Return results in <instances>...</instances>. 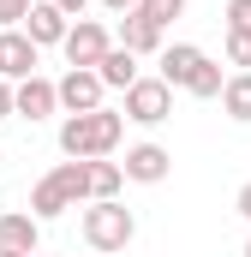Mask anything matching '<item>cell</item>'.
I'll use <instances>...</instances> for the list:
<instances>
[{"label": "cell", "instance_id": "6da1fadb", "mask_svg": "<svg viewBox=\"0 0 251 257\" xmlns=\"http://www.w3.org/2000/svg\"><path fill=\"white\" fill-rule=\"evenodd\" d=\"M120 138H126V114H114V108H90V114H66L60 150H66V162H96V156H114Z\"/></svg>", "mask_w": 251, "mask_h": 257}, {"label": "cell", "instance_id": "7a4b0ae2", "mask_svg": "<svg viewBox=\"0 0 251 257\" xmlns=\"http://www.w3.org/2000/svg\"><path fill=\"white\" fill-rule=\"evenodd\" d=\"M156 78H162L168 90L203 96V102H209V96H221V84H227V78H221V66L209 60L197 42H174V48H162V72H156Z\"/></svg>", "mask_w": 251, "mask_h": 257}, {"label": "cell", "instance_id": "3957f363", "mask_svg": "<svg viewBox=\"0 0 251 257\" xmlns=\"http://www.w3.org/2000/svg\"><path fill=\"white\" fill-rule=\"evenodd\" d=\"M78 203H90L84 162H60L54 174L36 180V192H30V215H36V221H60L66 209H78Z\"/></svg>", "mask_w": 251, "mask_h": 257}, {"label": "cell", "instance_id": "277c9868", "mask_svg": "<svg viewBox=\"0 0 251 257\" xmlns=\"http://www.w3.org/2000/svg\"><path fill=\"white\" fill-rule=\"evenodd\" d=\"M132 239H138V215L126 209L120 197H102V203L84 209V245H90V251L108 257V251H126Z\"/></svg>", "mask_w": 251, "mask_h": 257}, {"label": "cell", "instance_id": "5b68a950", "mask_svg": "<svg viewBox=\"0 0 251 257\" xmlns=\"http://www.w3.org/2000/svg\"><path fill=\"white\" fill-rule=\"evenodd\" d=\"M168 114H174V90H168L162 78L126 84V120H132V126H162Z\"/></svg>", "mask_w": 251, "mask_h": 257}, {"label": "cell", "instance_id": "8992f818", "mask_svg": "<svg viewBox=\"0 0 251 257\" xmlns=\"http://www.w3.org/2000/svg\"><path fill=\"white\" fill-rule=\"evenodd\" d=\"M60 48H66V60L78 66V72H96V60L114 48V36L96 24V18H78V24H66V36H60Z\"/></svg>", "mask_w": 251, "mask_h": 257}, {"label": "cell", "instance_id": "52a82bcc", "mask_svg": "<svg viewBox=\"0 0 251 257\" xmlns=\"http://www.w3.org/2000/svg\"><path fill=\"white\" fill-rule=\"evenodd\" d=\"M36 60H42V48H36L24 30H0V78H6V84L36 78Z\"/></svg>", "mask_w": 251, "mask_h": 257}, {"label": "cell", "instance_id": "ba28073f", "mask_svg": "<svg viewBox=\"0 0 251 257\" xmlns=\"http://www.w3.org/2000/svg\"><path fill=\"white\" fill-rule=\"evenodd\" d=\"M168 168H174V156H168L162 144H132L126 162H120V174H126V180H138V186H162Z\"/></svg>", "mask_w": 251, "mask_h": 257}, {"label": "cell", "instance_id": "9c48e42d", "mask_svg": "<svg viewBox=\"0 0 251 257\" xmlns=\"http://www.w3.org/2000/svg\"><path fill=\"white\" fill-rule=\"evenodd\" d=\"M54 102H60L66 114H90V108H102V78L96 72H66L60 84H54Z\"/></svg>", "mask_w": 251, "mask_h": 257}, {"label": "cell", "instance_id": "30bf717a", "mask_svg": "<svg viewBox=\"0 0 251 257\" xmlns=\"http://www.w3.org/2000/svg\"><path fill=\"white\" fill-rule=\"evenodd\" d=\"M36 48H60V36H66V12L54 6V0H30V12H24V24H18Z\"/></svg>", "mask_w": 251, "mask_h": 257}, {"label": "cell", "instance_id": "8fae6325", "mask_svg": "<svg viewBox=\"0 0 251 257\" xmlns=\"http://www.w3.org/2000/svg\"><path fill=\"white\" fill-rule=\"evenodd\" d=\"M54 108H60V102H54V84H48V78H24V84H12V114H18V120L36 126V120H48Z\"/></svg>", "mask_w": 251, "mask_h": 257}, {"label": "cell", "instance_id": "7c38bea8", "mask_svg": "<svg viewBox=\"0 0 251 257\" xmlns=\"http://www.w3.org/2000/svg\"><path fill=\"white\" fill-rule=\"evenodd\" d=\"M42 245V221L30 209H6L0 215V251H36Z\"/></svg>", "mask_w": 251, "mask_h": 257}, {"label": "cell", "instance_id": "4fadbf2b", "mask_svg": "<svg viewBox=\"0 0 251 257\" xmlns=\"http://www.w3.org/2000/svg\"><path fill=\"white\" fill-rule=\"evenodd\" d=\"M120 48L126 54H156V48H162V24H150L138 6L120 12Z\"/></svg>", "mask_w": 251, "mask_h": 257}, {"label": "cell", "instance_id": "5bb4252c", "mask_svg": "<svg viewBox=\"0 0 251 257\" xmlns=\"http://www.w3.org/2000/svg\"><path fill=\"white\" fill-rule=\"evenodd\" d=\"M96 78H102V90H126V84H138V54H126L120 42L96 60Z\"/></svg>", "mask_w": 251, "mask_h": 257}, {"label": "cell", "instance_id": "9a60e30c", "mask_svg": "<svg viewBox=\"0 0 251 257\" xmlns=\"http://www.w3.org/2000/svg\"><path fill=\"white\" fill-rule=\"evenodd\" d=\"M84 180H90V203H102V197H120V186H126L120 162H108V156L84 162Z\"/></svg>", "mask_w": 251, "mask_h": 257}, {"label": "cell", "instance_id": "2e32d148", "mask_svg": "<svg viewBox=\"0 0 251 257\" xmlns=\"http://www.w3.org/2000/svg\"><path fill=\"white\" fill-rule=\"evenodd\" d=\"M221 114L239 120V126H251V72H233L221 84Z\"/></svg>", "mask_w": 251, "mask_h": 257}, {"label": "cell", "instance_id": "e0dca14e", "mask_svg": "<svg viewBox=\"0 0 251 257\" xmlns=\"http://www.w3.org/2000/svg\"><path fill=\"white\" fill-rule=\"evenodd\" d=\"M138 12H144L150 24H162V30H168V24L186 12V0H138Z\"/></svg>", "mask_w": 251, "mask_h": 257}, {"label": "cell", "instance_id": "ac0fdd59", "mask_svg": "<svg viewBox=\"0 0 251 257\" xmlns=\"http://www.w3.org/2000/svg\"><path fill=\"white\" fill-rule=\"evenodd\" d=\"M227 66L251 72V30H227Z\"/></svg>", "mask_w": 251, "mask_h": 257}, {"label": "cell", "instance_id": "d6986e66", "mask_svg": "<svg viewBox=\"0 0 251 257\" xmlns=\"http://www.w3.org/2000/svg\"><path fill=\"white\" fill-rule=\"evenodd\" d=\"M24 12H30V0H0V30H18Z\"/></svg>", "mask_w": 251, "mask_h": 257}, {"label": "cell", "instance_id": "ffe728a7", "mask_svg": "<svg viewBox=\"0 0 251 257\" xmlns=\"http://www.w3.org/2000/svg\"><path fill=\"white\" fill-rule=\"evenodd\" d=\"M227 30H251V0H227Z\"/></svg>", "mask_w": 251, "mask_h": 257}, {"label": "cell", "instance_id": "44dd1931", "mask_svg": "<svg viewBox=\"0 0 251 257\" xmlns=\"http://www.w3.org/2000/svg\"><path fill=\"white\" fill-rule=\"evenodd\" d=\"M233 209H239V215H245V221H251V180H245V186H239V197H233Z\"/></svg>", "mask_w": 251, "mask_h": 257}, {"label": "cell", "instance_id": "7402d4cb", "mask_svg": "<svg viewBox=\"0 0 251 257\" xmlns=\"http://www.w3.org/2000/svg\"><path fill=\"white\" fill-rule=\"evenodd\" d=\"M0 120H12V84L0 78Z\"/></svg>", "mask_w": 251, "mask_h": 257}, {"label": "cell", "instance_id": "603a6c76", "mask_svg": "<svg viewBox=\"0 0 251 257\" xmlns=\"http://www.w3.org/2000/svg\"><path fill=\"white\" fill-rule=\"evenodd\" d=\"M54 6H60L66 18H84V6H90V0H54Z\"/></svg>", "mask_w": 251, "mask_h": 257}, {"label": "cell", "instance_id": "cb8c5ba5", "mask_svg": "<svg viewBox=\"0 0 251 257\" xmlns=\"http://www.w3.org/2000/svg\"><path fill=\"white\" fill-rule=\"evenodd\" d=\"M102 6H108V12L120 18V12H132V6H138V0H102Z\"/></svg>", "mask_w": 251, "mask_h": 257}, {"label": "cell", "instance_id": "d4e9b609", "mask_svg": "<svg viewBox=\"0 0 251 257\" xmlns=\"http://www.w3.org/2000/svg\"><path fill=\"white\" fill-rule=\"evenodd\" d=\"M0 257H36V251H0Z\"/></svg>", "mask_w": 251, "mask_h": 257}, {"label": "cell", "instance_id": "484cf974", "mask_svg": "<svg viewBox=\"0 0 251 257\" xmlns=\"http://www.w3.org/2000/svg\"><path fill=\"white\" fill-rule=\"evenodd\" d=\"M245 257H251V239H245Z\"/></svg>", "mask_w": 251, "mask_h": 257}, {"label": "cell", "instance_id": "4316f807", "mask_svg": "<svg viewBox=\"0 0 251 257\" xmlns=\"http://www.w3.org/2000/svg\"><path fill=\"white\" fill-rule=\"evenodd\" d=\"M36 257H42V251H36Z\"/></svg>", "mask_w": 251, "mask_h": 257}]
</instances>
